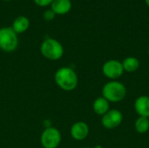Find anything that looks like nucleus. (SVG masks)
<instances>
[{
	"mask_svg": "<svg viewBox=\"0 0 149 148\" xmlns=\"http://www.w3.org/2000/svg\"><path fill=\"white\" fill-rule=\"evenodd\" d=\"M18 45L17 34L11 27L0 28V49L5 52L14 51Z\"/></svg>",
	"mask_w": 149,
	"mask_h": 148,
	"instance_id": "4",
	"label": "nucleus"
},
{
	"mask_svg": "<svg viewBox=\"0 0 149 148\" xmlns=\"http://www.w3.org/2000/svg\"><path fill=\"white\" fill-rule=\"evenodd\" d=\"M54 80L59 88L66 92L73 91L79 83V78L76 72L67 66L61 67L56 72Z\"/></svg>",
	"mask_w": 149,
	"mask_h": 148,
	"instance_id": "1",
	"label": "nucleus"
},
{
	"mask_svg": "<svg viewBox=\"0 0 149 148\" xmlns=\"http://www.w3.org/2000/svg\"><path fill=\"white\" fill-rule=\"evenodd\" d=\"M122 63V66L124 69L125 72H128V73H133L135 72L139 67H140V61L137 58L130 56V57H127L123 59Z\"/></svg>",
	"mask_w": 149,
	"mask_h": 148,
	"instance_id": "13",
	"label": "nucleus"
},
{
	"mask_svg": "<svg viewBox=\"0 0 149 148\" xmlns=\"http://www.w3.org/2000/svg\"><path fill=\"white\" fill-rule=\"evenodd\" d=\"M4 1H10V0H4Z\"/></svg>",
	"mask_w": 149,
	"mask_h": 148,
	"instance_id": "20",
	"label": "nucleus"
},
{
	"mask_svg": "<svg viewBox=\"0 0 149 148\" xmlns=\"http://www.w3.org/2000/svg\"><path fill=\"white\" fill-rule=\"evenodd\" d=\"M29 26H30L29 18L25 16H18L14 19L11 28L17 34H19L26 31Z\"/></svg>",
	"mask_w": 149,
	"mask_h": 148,
	"instance_id": "12",
	"label": "nucleus"
},
{
	"mask_svg": "<svg viewBox=\"0 0 149 148\" xmlns=\"http://www.w3.org/2000/svg\"><path fill=\"white\" fill-rule=\"evenodd\" d=\"M101 93L109 103H119L126 98L127 87L119 80H110L103 85Z\"/></svg>",
	"mask_w": 149,
	"mask_h": 148,
	"instance_id": "2",
	"label": "nucleus"
},
{
	"mask_svg": "<svg viewBox=\"0 0 149 148\" xmlns=\"http://www.w3.org/2000/svg\"><path fill=\"white\" fill-rule=\"evenodd\" d=\"M93 148H103L101 146H100V145H97V146H95Z\"/></svg>",
	"mask_w": 149,
	"mask_h": 148,
	"instance_id": "17",
	"label": "nucleus"
},
{
	"mask_svg": "<svg viewBox=\"0 0 149 148\" xmlns=\"http://www.w3.org/2000/svg\"><path fill=\"white\" fill-rule=\"evenodd\" d=\"M51 9L55 14L64 15L71 10L72 2L71 0H53L51 4Z\"/></svg>",
	"mask_w": 149,
	"mask_h": 148,
	"instance_id": "10",
	"label": "nucleus"
},
{
	"mask_svg": "<svg viewBox=\"0 0 149 148\" xmlns=\"http://www.w3.org/2000/svg\"><path fill=\"white\" fill-rule=\"evenodd\" d=\"M148 56H149V48H148Z\"/></svg>",
	"mask_w": 149,
	"mask_h": 148,
	"instance_id": "19",
	"label": "nucleus"
},
{
	"mask_svg": "<svg viewBox=\"0 0 149 148\" xmlns=\"http://www.w3.org/2000/svg\"><path fill=\"white\" fill-rule=\"evenodd\" d=\"M84 148H90V147H84Z\"/></svg>",
	"mask_w": 149,
	"mask_h": 148,
	"instance_id": "21",
	"label": "nucleus"
},
{
	"mask_svg": "<svg viewBox=\"0 0 149 148\" xmlns=\"http://www.w3.org/2000/svg\"><path fill=\"white\" fill-rule=\"evenodd\" d=\"M134 111L139 117H145L149 119V96H139L134 101Z\"/></svg>",
	"mask_w": 149,
	"mask_h": 148,
	"instance_id": "9",
	"label": "nucleus"
},
{
	"mask_svg": "<svg viewBox=\"0 0 149 148\" xmlns=\"http://www.w3.org/2000/svg\"><path fill=\"white\" fill-rule=\"evenodd\" d=\"M55 13L53 12V10L52 9H49V10H45V12L43 13V17L46 20V21H51L52 20L54 17H55Z\"/></svg>",
	"mask_w": 149,
	"mask_h": 148,
	"instance_id": "15",
	"label": "nucleus"
},
{
	"mask_svg": "<svg viewBox=\"0 0 149 148\" xmlns=\"http://www.w3.org/2000/svg\"><path fill=\"white\" fill-rule=\"evenodd\" d=\"M123 121V114L118 109H110L101 118V125L106 129H115Z\"/></svg>",
	"mask_w": 149,
	"mask_h": 148,
	"instance_id": "7",
	"label": "nucleus"
},
{
	"mask_svg": "<svg viewBox=\"0 0 149 148\" xmlns=\"http://www.w3.org/2000/svg\"><path fill=\"white\" fill-rule=\"evenodd\" d=\"M145 2H146V3H147V5L149 7V0H145Z\"/></svg>",
	"mask_w": 149,
	"mask_h": 148,
	"instance_id": "18",
	"label": "nucleus"
},
{
	"mask_svg": "<svg viewBox=\"0 0 149 148\" xmlns=\"http://www.w3.org/2000/svg\"><path fill=\"white\" fill-rule=\"evenodd\" d=\"M93 112L100 116H103L110 110V103L102 96L98 97L93 104Z\"/></svg>",
	"mask_w": 149,
	"mask_h": 148,
	"instance_id": "11",
	"label": "nucleus"
},
{
	"mask_svg": "<svg viewBox=\"0 0 149 148\" xmlns=\"http://www.w3.org/2000/svg\"><path fill=\"white\" fill-rule=\"evenodd\" d=\"M124 72L122 63L116 59H109L102 65L103 75L110 80H118Z\"/></svg>",
	"mask_w": 149,
	"mask_h": 148,
	"instance_id": "6",
	"label": "nucleus"
},
{
	"mask_svg": "<svg viewBox=\"0 0 149 148\" xmlns=\"http://www.w3.org/2000/svg\"><path fill=\"white\" fill-rule=\"evenodd\" d=\"M135 131L140 134H144L149 130V119L145 117H138L134 122Z\"/></svg>",
	"mask_w": 149,
	"mask_h": 148,
	"instance_id": "14",
	"label": "nucleus"
},
{
	"mask_svg": "<svg viewBox=\"0 0 149 148\" xmlns=\"http://www.w3.org/2000/svg\"><path fill=\"white\" fill-rule=\"evenodd\" d=\"M41 54L49 60H58L64 55L63 45L56 39L48 38H45L40 46Z\"/></svg>",
	"mask_w": 149,
	"mask_h": 148,
	"instance_id": "3",
	"label": "nucleus"
},
{
	"mask_svg": "<svg viewBox=\"0 0 149 148\" xmlns=\"http://www.w3.org/2000/svg\"><path fill=\"white\" fill-rule=\"evenodd\" d=\"M40 142L44 148H57L61 142V133L56 127H47L41 134Z\"/></svg>",
	"mask_w": 149,
	"mask_h": 148,
	"instance_id": "5",
	"label": "nucleus"
},
{
	"mask_svg": "<svg viewBox=\"0 0 149 148\" xmlns=\"http://www.w3.org/2000/svg\"><path fill=\"white\" fill-rule=\"evenodd\" d=\"M33 1H34V2H35V3H36V4H38V6L45 7V6L51 5L53 0H33Z\"/></svg>",
	"mask_w": 149,
	"mask_h": 148,
	"instance_id": "16",
	"label": "nucleus"
},
{
	"mask_svg": "<svg viewBox=\"0 0 149 148\" xmlns=\"http://www.w3.org/2000/svg\"><path fill=\"white\" fill-rule=\"evenodd\" d=\"M70 133L72 138L75 140H83L89 134V126L84 121H78L72 126L70 129Z\"/></svg>",
	"mask_w": 149,
	"mask_h": 148,
	"instance_id": "8",
	"label": "nucleus"
}]
</instances>
